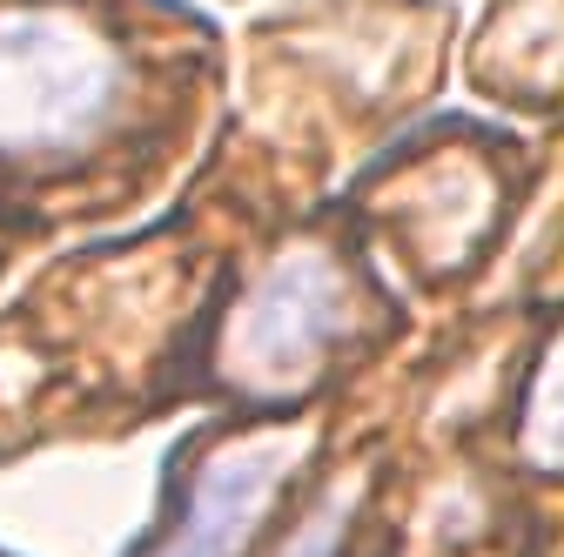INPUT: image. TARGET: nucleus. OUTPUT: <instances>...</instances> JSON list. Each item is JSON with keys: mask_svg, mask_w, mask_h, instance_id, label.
I'll list each match as a JSON object with an SVG mask.
<instances>
[{"mask_svg": "<svg viewBox=\"0 0 564 557\" xmlns=\"http://www.w3.org/2000/svg\"><path fill=\"white\" fill-rule=\"evenodd\" d=\"M223 101L188 0H0V222L47 242L141 216Z\"/></svg>", "mask_w": 564, "mask_h": 557, "instance_id": "f257e3e1", "label": "nucleus"}, {"mask_svg": "<svg viewBox=\"0 0 564 557\" xmlns=\"http://www.w3.org/2000/svg\"><path fill=\"white\" fill-rule=\"evenodd\" d=\"M403 336V303L377 283L370 236L343 208L310 216L290 242L249 262L208 316L182 363V403L223 409H310Z\"/></svg>", "mask_w": 564, "mask_h": 557, "instance_id": "f03ea898", "label": "nucleus"}, {"mask_svg": "<svg viewBox=\"0 0 564 557\" xmlns=\"http://www.w3.org/2000/svg\"><path fill=\"white\" fill-rule=\"evenodd\" d=\"M329 444V403L208 416L175 444L162 504L128 557H275V544L303 517L296 491L323 483Z\"/></svg>", "mask_w": 564, "mask_h": 557, "instance_id": "7ed1b4c3", "label": "nucleus"}, {"mask_svg": "<svg viewBox=\"0 0 564 557\" xmlns=\"http://www.w3.org/2000/svg\"><path fill=\"white\" fill-rule=\"evenodd\" d=\"M511 457L531 477H564V323H557V336L538 350V363L518 383Z\"/></svg>", "mask_w": 564, "mask_h": 557, "instance_id": "20e7f679", "label": "nucleus"}, {"mask_svg": "<svg viewBox=\"0 0 564 557\" xmlns=\"http://www.w3.org/2000/svg\"><path fill=\"white\" fill-rule=\"evenodd\" d=\"M28 249H34V236H21V229H8V222H0V275H8V269L28 255Z\"/></svg>", "mask_w": 564, "mask_h": 557, "instance_id": "39448f33", "label": "nucleus"}, {"mask_svg": "<svg viewBox=\"0 0 564 557\" xmlns=\"http://www.w3.org/2000/svg\"><path fill=\"white\" fill-rule=\"evenodd\" d=\"M0 557H8V550H0Z\"/></svg>", "mask_w": 564, "mask_h": 557, "instance_id": "423d86ee", "label": "nucleus"}]
</instances>
